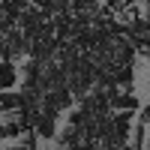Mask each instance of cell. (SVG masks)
Listing matches in <instances>:
<instances>
[{"label": "cell", "instance_id": "6da1fadb", "mask_svg": "<svg viewBox=\"0 0 150 150\" xmlns=\"http://www.w3.org/2000/svg\"><path fill=\"white\" fill-rule=\"evenodd\" d=\"M24 108H27L24 93H18V90H0V114H3V117L21 114Z\"/></svg>", "mask_w": 150, "mask_h": 150}, {"label": "cell", "instance_id": "7a4b0ae2", "mask_svg": "<svg viewBox=\"0 0 150 150\" xmlns=\"http://www.w3.org/2000/svg\"><path fill=\"white\" fill-rule=\"evenodd\" d=\"M33 129L39 138H57V114H48V111H42L39 120L33 123Z\"/></svg>", "mask_w": 150, "mask_h": 150}, {"label": "cell", "instance_id": "3957f363", "mask_svg": "<svg viewBox=\"0 0 150 150\" xmlns=\"http://www.w3.org/2000/svg\"><path fill=\"white\" fill-rule=\"evenodd\" d=\"M18 84V69L12 60H0V90H15Z\"/></svg>", "mask_w": 150, "mask_h": 150}, {"label": "cell", "instance_id": "277c9868", "mask_svg": "<svg viewBox=\"0 0 150 150\" xmlns=\"http://www.w3.org/2000/svg\"><path fill=\"white\" fill-rule=\"evenodd\" d=\"M111 105H114L117 111H138V108H141L138 96H135V93H126V90H120V93L111 96Z\"/></svg>", "mask_w": 150, "mask_h": 150}, {"label": "cell", "instance_id": "5b68a950", "mask_svg": "<svg viewBox=\"0 0 150 150\" xmlns=\"http://www.w3.org/2000/svg\"><path fill=\"white\" fill-rule=\"evenodd\" d=\"M12 150H39V135H36V129H27L24 135H18Z\"/></svg>", "mask_w": 150, "mask_h": 150}, {"label": "cell", "instance_id": "8992f818", "mask_svg": "<svg viewBox=\"0 0 150 150\" xmlns=\"http://www.w3.org/2000/svg\"><path fill=\"white\" fill-rule=\"evenodd\" d=\"M144 141H147V126H144V123H135V126H132V144H129V150H144Z\"/></svg>", "mask_w": 150, "mask_h": 150}, {"label": "cell", "instance_id": "52a82bcc", "mask_svg": "<svg viewBox=\"0 0 150 150\" xmlns=\"http://www.w3.org/2000/svg\"><path fill=\"white\" fill-rule=\"evenodd\" d=\"M138 123L150 126V105H141V108H138Z\"/></svg>", "mask_w": 150, "mask_h": 150}, {"label": "cell", "instance_id": "ba28073f", "mask_svg": "<svg viewBox=\"0 0 150 150\" xmlns=\"http://www.w3.org/2000/svg\"><path fill=\"white\" fill-rule=\"evenodd\" d=\"M144 150H150V138H147V141H144Z\"/></svg>", "mask_w": 150, "mask_h": 150}, {"label": "cell", "instance_id": "9c48e42d", "mask_svg": "<svg viewBox=\"0 0 150 150\" xmlns=\"http://www.w3.org/2000/svg\"><path fill=\"white\" fill-rule=\"evenodd\" d=\"M147 87H150V78H147Z\"/></svg>", "mask_w": 150, "mask_h": 150}]
</instances>
